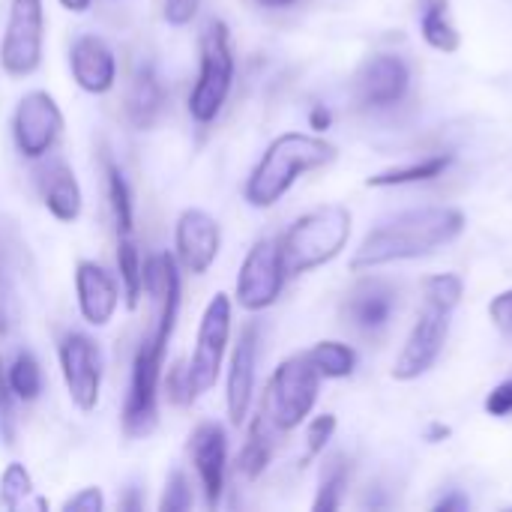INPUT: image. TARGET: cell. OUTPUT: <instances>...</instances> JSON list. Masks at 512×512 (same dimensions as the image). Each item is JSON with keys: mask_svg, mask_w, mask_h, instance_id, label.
<instances>
[{"mask_svg": "<svg viewBox=\"0 0 512 512\" xmlns=\"http://www.w3.org/2000/svg\"><path fill=\"white\" fill-rule=\"evenodd\" d=\"M345 486H348V465L345 459H333L321 477V489H318V498H315V510L318 512H333L342 507V495H345Z\"/></svg>", "mask_w": 512, "mask_h": 512, "instance_id": "31", "label": "cell"}, {"mask_svg": "<svg viewBox=\"0 0 512 512\" xmlns=\"http://www.w3.org/2000/svg\"><path fill=\"white\" fill-rule=\"evenodd\" d=\"M453 165V156L450 153H441V156H429L423 162H414V165H402V168H390V171H381L375 177L366 180L369 189H381V186H405V183H426V180H435L441 177L447 168Z\"/></svg>", "mask_w": 512, "mask_h": 512, "instance_id": "25", "label": "cell"}, {"mask_svg": "<svg viewBox=\"0 0 512 512\" xmlns=\"http://www.w3.org/2000/svg\"><path fill=\"white\" fill-rule=\"evenodd\" d=\"M33 495V477L21 462H9L0 474V507L21 510L27 507V498Z\"/></svg>", "mask_w": 512, "mask_h": 512, "instance_id": "30", "label": "cell"}, {"mask_svg": "<svg viewBox=\"0 0 512 512\" xmlns=\"http://www.w3.org/2000/svg\"><path fill=\"white\" fill-rule=\"evenodd\" d=\"M468 507H471V504H468V498H465V495H459V492H456V495H450V498H444V501H438V504H435V510H438V512L468 510Z\"/></svg>", "mask_w": 512, "mask_h": 512, "instance_id": "42", "label": "cell"}, {"mask_svg": "<svg viewBox=\"0 0 512 512\" xmlns=\"http://www.w3.org/2000/svg\"><path fill=\"white\" fill-rule=\"evenodd\" d=\"M60 372L72 405L84 414L96 411L102 396V354L84 333H69L60 342Z\"/></svg>", "mask_w": 512, "mask_h": 512, "instance_id": "12", "label": "cell"}, {"mask_svg": "<svg viewBox=\"0 0 512 512\" xmlns=\"http://www.w3.org/2000/svg\"><path fill=\"white\" fill-rule=\"evenodd\" d=\"M45 6L42 0H9V18L0 42V66L9 78H27L42 63Z\"/></svg>", "mask_w": 512, "mask_h": 512, "instance_id": "8", "label": "cell"}, {"mask_svg": "<svg viewBox=\"0 0 512 512\" xmlns=\"http://www.w3.org/2000/svg\"><path fill=\"white\" fill-rule=\"evenodd\" d=\"M75 297H78V312L90 327H108L120 306V285L96 261H78Z\"/></svg>", "mask_w": 512, "mask_h": 512, "instance_id": "17", "label": "cell"}, {"mask_svg": "<svg viewBox=\"0 0 512 512\" xmlns=\"http://www.w3.org/2000/svg\"><path fill=\"white\" fill-rule=\"evenodd\" d=\"M60 510L63 512H102L105 510V495H102V489H99V486H87V489H81L78 495L66 498Z\"/></svg>", "mask_w": 512, "mask_h": 512, "instance_id": "36", "label": "cell"}, {"mask_svg": "<svg viewBox=\"0 0 512 512\" xmlns=\"http://www.w3.org/2000/svg\"><path fill=\"white\" fill-rule=\"evenodd\" d=\"M420 30H423V39H426L435 51L453 54V51H459V45H462V36H459V30L453 27V21L447 18V6H444V3H429V9L423 12Z\"/></svg>", "mask_w": 512, "mask_h": 512, "instance_id": "27", "label": "cell"}, {"mask_svg": "<svg viewBox=\"0 0 512 512\" xmlns=\"http://www.w3.org/2000/svg\"><path fill=\"white\" fill-rule=\"evenodd\" d=\"M333 159H336V147L324 141L321 135L285 132L270 141V147L252 168L243 186V198L249 201V207L267 210L279 204L303 174L318 171L330 165Z\"/></svg>", "mask_w": 512, "mask_h": 512, "instance_id": "2", "label": "cell"}, {"mask_svg": "<svg viewBox=\"0 0 512 512\" xmlns=\"http://www.w3.org/2000/svg\"><path fill=\"white\" fill-rule=\"evenodd\" d=\"M486 411H489L492 417H507V414H512V378L510 381H504V384H498V387L489 393Z\"/></svg>", "mask_w": 512, "mask_h": 512, "instance_id": "40", "label": "cell"}, {"mask_svg": "<svg viewBox=\"0 0 512 512\" xmlns=\"http://www.w3.org/2000/svg\"><path fill=\"white\" fill-rule=\"evenodd\" d=\"M144 294L159 306V321L153 333L171 342L180 315V264L171 252H162L144 264Z\"/></svg>", "mask_w": 512, "mask_h": 512, "instance_id": "18", "label": "cell"}, {"mask_svg": "<svg viewBox=\"0 0 512 512\" xmlns=\"http://www.w3.org/2000/svg\"><path fill=\"white\" fill-rule=\"evenodd\" d=\"M261 6H267V9H285V6H291L294 0H258Z\"/></svg>", "mask_w": 512, "mask_h": 512, "instance_id": "45", "label": "cell"}, {"mask_svg": "<svg viewBox=\"0 0 512 512\" xmlns=\"http://www.w3.org/2000/svg\"><path fill=\"white\" fill-rule=\"evenodd\" d=\"M255 366H258V327L246 324L228 363V381H225V408H228V423L243 426L252 408L255 396Z\"/></svg>", "mask_w": 512, "mask_h": 512, "instance_id": "15", "label": "cell"}, {"mask_svg": "<svg viewBox=\"0 0 512 512\" xmlns=\"http://www.w3.org/2000/svg\"><path fill=\"white\" fill-rule=\"evenodd\" d=\"M165 393L174 405H186L189 399V384H186V366H171L168 378H165Z\"/></svg>", "mask_w": 512, "mask_h": 512, "instance_id": "39", "label": "cell"}, {"mask_svg": "<svg viewBox=\"0 0 512 512\" xmlns=\"http://www.w3.org/2000/svg\"><path fill=\"white\" fill-rule=\"evenodd\" d=\"M450 318H453V309L444 306V303H435V300H423V312L393 366V378L396 381H414L420 375H426L444 345H447V336H450Z\"/></svg>", "mask_w": 512, "mask_h": 512, "instance_id": "11", "label": "cell"}, {"mask_svg": "<svg viewBox=\"0 0 512 512\" xmlns=\"http://www.w3.org/2000/svg\"><path fill=\"white\" fill-rule=\"evenodd\" d=\"M465 231V216L456 207H420L369 231L351 258V270H375L393 261L429 255L453 243Z\"/></svg>", "mask_w": 512, "mask_h": 512, "instance_id": "1", "label": "cell"}, {"mask_svg": "<svg viewBox=\"0 0 512 512\" xmlns=\"http://www.w3.org/2000/svg\"><path fill=\"white\" fill-rule=\"evenodd\" d=\"M396 309V291L381 279L360 282L345 300V318L360 333H381Z\"/></svg>", "mask_w": 512, "mask_h": 512, "instance_id": "20", "label": "cell"}, {"mask_svg": "<svg viewBox=\"0 0 512 512\" xmlns=\"http://www.w3.org/2000/svg\"><path fill=\"white\" fill-rule=\"evenodd\" d=\"M189 459L195 465L201 492L207 507H216L225 492V471H228V435L222 423H201L189 438Z\"/></svg>", "mask_w": 512, "mask_h": 512, "instance_id": "14", "label": "cell"}, {"mask_svg": "<svg viewBox=\"0 0 512 512\" xmlns=\"http://www.w3.org/2000/svg\"><path fill=\"white\" fill-rule=\"evenodd\" d=\"M198 6H201V0H165L162 15L171 27H186L198 15Z\"/></svg>", "mask_w": 512, "mask_h": 512, "instance_id": "37", "label": "cell"}, {"mask_svg": "<svg viewBox=\"0 0 512 512\" xmlns=\"http://www.w3.org/2000/svg\"><path fill=\"white\" fill-rule=\"evenodd\" d=\"M444 438H450V429H447V426H441V423H432V429H429V441H432V444H438V441H444Z\"/></svg>", "mask_w": 512, "mask_h": 512, "instance_id": "44", "label": "cell"}, {"mask_svg": "<svg viewBox=\"0 0 512 512\" xmlns=\"http://www.w3.org/2000/svg\"><path fill=\"white\" fill-rule=\"evenodd\" d=\"M462 294H465V282L456 276V273H438V276H429L423 282V300H435V303H444L456 312V306L462 303Z\"/></svg>", "mask_w": 512, "mask_h": 512, "instance_id": "32", "label": "cell"}, {"mask_svg": "<svg viewBox=\"0 0 512 512\" xmlns=\"http://www.w3.org/2000/svg\"><path fill=\"white\" fill-rule=\"evenodd\" d=\"M15 393L9 387V375H6V366L0 360V432H3V441L6 444H15Z\"/></svg>", "mask_w": 512, "mask_h": 512, "instance_id": "35", "label": "cell"}, {"mask_svg": "<svg viewBox=\"0 0 512 512\" xmlns=\"http://www.w3.org/2000/svg\"><path fill=\"white\" fill-rule=\"evenodd\" d=\"M285 279H288V273H285V264H282L279 240L264 237L246 252V258L240 264L234 300L246 312H264L282 297Z\"/></svg>", "mask_w": 512, "mask_h": 512, "instance_id": "9", "label": "cell"}, {"mask_svg": "<svg viewBox=\"0 0 512 512\" xmlns=\"http://www.w3.org/2000/svg\"><path fill=\"white\" fill-rule=\"evenodd\" d=\"M408 84H411L408 63L396 54H378L366 60L363 69L357 72L354 93L363 108H390L402 102V96L408 93Z\"/></svg>", "mask_w": 512, "mask_h": 512, "instance_id": "16", "label": "cell"}, {"mask_svg": "<svg viewBox=\"0 0 512 512\" xmlns=\"http://www.w3.org/2000/svg\"><path fill=\"white\" fill-rule=\"evenodd\" d=\"M330 123H333L330 108H327V105H315V108H312V114H309V126H312L315 132H327V129H330Z\"/></svg>", "mask_w": 512, "mask_h": 512, "instance_id": "41", "label": "cell"}, {"mask_svg": "<svg viewBox=\"0 0 512 512\" xmlns=\"http://www.w3.org/2000/svg\"><path fill=\"white\" fill-rule=\"evenodd\" d=\"M234 84V51H231V30L225 21H207L201 33V57H198V78L189 93V114L195 123L207 126L219 117L228 102Z\"/></svg>", "mask_w": 512, "mask_h": 512, "instance_id": "4", "label": "cell"}, {"mask_svg": "<svg viewBox=\"0 0 512 512\" xmlns=\"http://www.w3.org/2000/svg\"><path fill=\"white\" fill-rule=\"evenodd\" d=\"M273 423L264 417V414H258L255 420H252V426H249V438H246V444H243V450H240V456H237V471L246 477V480H258L264 471H267V465H270V459H273Z\"/></svg>", "mask_w": 512, "mask_h": 512, "instance_id": "23", "label": "cell"}, {"mask_svg": "<svg viewBox=\"0 0 512 512\" xmlns=\"http://www.w3.org/2000/svg\"><path fill=\"white\" fill-rule=\"evenodd\" d=\"M69 69L84 93L105 96L117 84V57L99 36H81L69 48Z\"/></svg>", "mask_w": 512, "mask_h": 512, "instance_id": "19", "label": "cell"}, {"mask_svg": "<svg viewBox=\"0 0 512 512\" xmlns=\"http://www.w3.org/2000/svg\"><path fill=\"white\" fill-rule=\"evenodd\" d=\"M351 237V210L342 204H324L300 216L279 240L282 264L288 276H303L330 264Z\"/></svg>", "mask_w": 512, "mask_h": 512, "instance_id": "3", "label": "cell"}, {"mask_svg": "<svg viewBox=\"0 0 512 512\" xmlns=\"http://www.w3.org/2000/svg\"><path fill=\"white\" fill-rule=\"evenodd\" d=\"M219 249H222V228L207 210L189 207L177 216L174 258L186 273H192V276L210 273V267L219 258Z\"/></svg>", "mask_w": 512, "mask_h": 512, "instance_id": "13", "label": "cell"}, {"mask_svg": "<svg viewBox=\"0 0 512 512\" xmlns=\"http://www.w3.org/2000/svg\"><path fill=\"white\" fill-rule=\"evenodd\" d=\"M168 342L156 333H147L141 348L132 360L129 393L123 402V435L126 438H147L159 423V384H162V363H165Z\"/></svg>", "mask_w": 512, "mask_h": 512, "instance_id": "6", "label": "cell"}, {"mask_svg": "<svg viewBox=\"0 0 512 512\" xmlns=\"http://www.w3.org/2000/svg\"><path fill=\"white\" fill-rule=\"evenodd\" d=\"M489 315H492V321H495V327H498L501 333L512 336V288L510 291H504V294H498V297L489 303Z\"/></svg>", "mask_w": 512, "mask_h": 512, "instance_id": "38", "label": "cell"}, {"mask_svg": "<svg viewBox=\"0 0 512 512\" xmlns=\"http://www.w3.org/2000/svg\"><path fill=\"white\" fill-rule=\"evenodd\" d=\"M231 297L228 294H216L198 324V339H195V351L192 360L186 366V384H189V399L195 402L198 396L210 393L222 375V363H225V351L231 342Z\"/></svg>", "mask_w": 512, "mask_h": 512, "instance_id": "7", "label": "cell"}, {"mask_svg": "<svg viewBox=\"0 0 512 512\" xmlns=\"http://www.w3.org/2000/svg\"><path fill=\"white\" fill-rule=\"evenodd\" d=\"M165 108V90H162V81L156 78L153 66H141L129 87H126V99H123V114L129 120L132 129L144 132V129H153V123L159 120Z\"/></svg>", "mask_w": 512, "mask_h": 512, "instance_id": "21", "label": "cell"}, {"mask_svg": "<svg viewBox=\"0 0 512 512\" xmlns=\"http://www.w3.org/2000/svg\"><path fill=\"white\" fill-rule=\"evenodd\" d=\"M318 390H321L318 369L306 354H294L282 360L279 369L273 372L264 393L261 414L273 423L276 432H291L312 414L318 402Z\"/></svg>", "mask_w": 512, "mask_h": 512, "instance_id": "5", "label": "cell"}, {"mask_svg": "<svg viewBox=\"0 0 512 512\" xmlns=\"http://www.w3.org/2000/svg\"><path fill=\"white\" fill-rule=\"evenodd\" d=\"M117 273H120L126 309H138L141 294H144V261H141V249L132 240V234H120V243H117Z\"/></svg>", "mask_w": 512, "mask_h": 512, "instance_id": "24", "label": "cell"}, {"mask_svg": "<svg viewBox=\"0 0 512 512\" xmlns=\"http://www.w3.org/2000/svg\"><path fill=\"white\" fill-rule=\"evenodd\" d=\"M63 111L48 90H30L12 114V138L24 159H42L63 135Z\"/></svg>", "mask_w": 512, "mask_h": 512, "instance_id": "10", "label": "cell"}, {"mask_svg": "<svg viewBox=\"0 0 512 512\" xmlns=\"http://www.w3.org/2000/svg\"><path fill=\"white\" fill-rule=\"evenodd\" d=\"M336 435V417L333 414H321L309 423L306 429V462L318 459L324 453V447L330 444V438Z\"/></svg>", "mask_w": 512, "mask_h": 512, "instance_id": "34", "label": "cell"}, {"mask_svg": "<svg viewBox=\"0 0 512 512\" xmlns=\"http://www.w3.org/2000/svg\"><path fill=\"white\" fill-rule=\"evenodd\" d=\"M6 375H9V387H12L18 402H36L39 399V393H42V369H39V363H36V357L30 351H21L12 360V366L6 369Z\"/></svg>", "mask_w": 512, "mask_h": 512, "instance_id": "28", "label": "cell"}, {"mask_svg": "<svg viewBox=\"0 0 512 512\" xmlns=\"http://www.w3.org/2000/svg\"><path fill=\"white\" fill-rule=\"evenodd\" d=\"M195 498H192V486L186 480L183 471H174L165 483L162 501H159V512H186L192 510Z\"/></svg>", "mask_w": 512, "mask_h": 512, "instance_id": "33", "label": "cell"}, {"mask_svg": "<svg viewBox=\"0 0 512 512\" xmlns=\"http://www.w3.org/2000/svg\"><path fill=\"white\" fill-rule=\"evenodd\" d=\"M42 201L57 222H75L84 210V195L75 171L63 162L51 165L42 177Z\"/></svg>", "mask_w": 512, "mask_h": 512, "instance_id": "22", "label": "cell"}, {"mask_svg": "<svg viewBox=\"0 0 512 512\" xmlns=\"http://www.w3.org/2000/svg\"><path fill=\"white\" fill-rule=\"evenodd\" d=\"M60 6L69 9V12H75V15H84L93 6V0H60Z\"/></svg>", "mask_w": 512, "mask_h": 512, "instance_id": "43", "label": "cell"}, {"mask_svg": "<svg viewBox=\"0 0 512 512\" xmlns=\"http://www.w3.org/2000/svg\"><path fill=\"white\" fill-rule=\"evenodd\" d=\"M321 378H348L357 369V354L345 342H318L306 351Z\"/></svg>", "mask_w": 512, "mask_h": 512, "instance_id": "26", "label": "cell"}, {"mask_svg": "<svg viewBox=\"0 0 512 512\" xmlns=\"http://www.w3.org/2000/svg\"><path fill=\"white\" fill-rule=\"evenodd\" d=\"M120 507H123V510H138L141 504H138V498H135V495H129V498H126V501H123Z\"/></svg>", "mask_w": 512, "mask_h": 512, "instance_id": "46", "label": "cell"}, {"mask_svg": "<svg viewBox=\"0 0 512 512\" xmlns=\"http://www.w3.org/2000/svg\"><path fill=\"white\" fill-rule=\"evenodd\" d=\"M108 201L117 222V234H132L135 228V207H132V189L117 165H108Z\"/></svg>", "mask_w": 512, "mask_h": 512, "instance_id": "29", "label": "cell"}]
</instances>
